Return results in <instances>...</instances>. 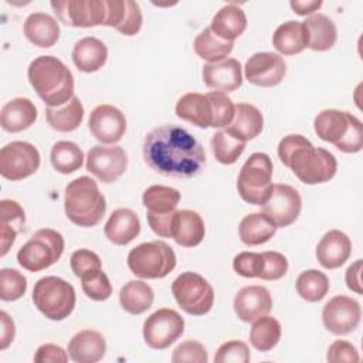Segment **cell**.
<instances>
[{
    "label": "cell",
    "instance_id": "6da1fadb",
    "mask_svg": "<svg viewBox=\"0 0 363 363\" xmlns=\"http://www.w3.org/2000/svg\"><path fill=\"white\" fill-rule=\"evenodd\" d=\"M143 157L152 170L177 179L194 177L206 166L201 143L189 130L173 123L157 126L146 135Z\"/></svg>",
    "mask_w": 363,
    "mask_h": 363
},
{
    "label": "cell",
    "instance_id": "7a4b0ae2",
    "mask_svg": "<svg viewBox=\"0 0 363 363\" xmlns=\"http://www.w3.org/2000/svg\"><path fill=\"white\" fill-rule=\"evenodd\" d=\"M281 162L305 184L329 182L337 170L336 157L323 147H315L302 135H288L278 145Z\"/></svg>",
    "mask_w": 363,
    "mask_h": 363
},
{
    "label": "cell",
    "instance_id": "3957f363",
    "mask_svg": "<svg viewBox=\"0 0 363 363\" xmlns=\"http://www.w3.org/2000/svg\"><path fill=\"white\" fill-rule=\"evenodd\" d=\"M27 77L37 95L48 106H61L74 96L72 72L57 57L34 58L28 65Z\"/></svg>",
    "mask_w": 363,
    "mask_h": 363
},
{
    "label": "cell",
    "instance_id": "277c9868",
    "mask_svg": "<svg viewBox=\"0 0 363 363\" xmlns=\"http://www.w3.org/2000/svg\"><path fill=\"white\" fill-rule=\"evenodd\" d=\"M64 208L71 223L79 227H94L105 216L106 201L96 182L88 176H81L67 184Z\"/></svg>",
    "mask_w": 363,
    "mask_h": 363
},
{
    "label": "cell",
    "instance_id": "5b68a950",
    "mask_svg": "<svg viewBox=\"0 0 363 363\" xmlns=\"http://www.w3.org/2000/svg\"><path fill=\"white\" fill-rule=\"evenodd\" d=\"M319 139L335 145L340 152L357 153L363 149V125L346 111L325 109L313 121Z\"/></svg>",
    "mask_w": 363,
    "mask_h": 363
},
{
    "label": "cell",
    "instance_id": "8992f818",
    "mask_svg": "<svg viewBox=\"0 0 363 363\" xmlns=\"http://www.w3.org/2000/svg\"><path fill=\"white\" fill-rule=\"evenodd\" d=\"M272 172V160L267 153H252L238 173L237 190L241 199L254 206L265 204L274 187Z\"/></svg>",
    "mask_w": 363,
    "mask_h": 363
},
{
    "label": "cell",
    "instance_id": "52a82bcc",
    "mask_svg": "<svg viewBox=\"0 0 363 363\" xmlns=\"http://www.w3.org/2000/svg\"><path fill=\"white\" fill-rule=\"evenodd\" d=\"M35 308L51 320L68 318L75 306L74 286L60 277H44L38 279L33 289Z\"/></svg>",
    "mask_w": 363,
    "mask_h": 363
},
{
    "label": "cell",
    "instance_id": "ba28073f",
    "mask_svg": "<svg viewBox=\"0 0 363 363\" xmlns=\"http://www.w3.org/2000/svg\"><path fill=\"white\" fill-rule=\"evenodd\" d=\"M128 267L142 279L164 278L176 267V254L164 241L143 242L129 251Z\"/></svg>",
    "mask_w": 363,
    "mask_h": 363
},
{
    "label": "cell",
    "instance_id": "9c48e42d",
    "mask_svg": "<svg viewBox=\"0 0 363 363\" xmlns=\"http://www.w3.org/2000/svg\"><path fill=\"white\" fill-rule=\"evenodd\" d=\"M64 252V238L52 228H41L23 244L17 252L18 264L30 271L38 272L55 264Z\"/></svg>",
    "mask_w": 363,
    "mask_h": 363
},
{
    "label": "cell",
    "instance_id": "30bf717a",
    "mask_svg": "<svg viewBox=\"0 0 363 363\" xmlns=\"http://www.w3.org/2000/svg\"><path fill=\"white\" fill-rule=\"evenodd\" d=\"M172 294L177 305L189 315L203 316L214 303V291L206 278L197 272H182L172 284Z\"/></svg>",
    "mask_w": 363,
    "mask_h": 363
},
{
    "label": "cell",
    "instance_id": "8fae6325",
    "mask_svg": "<svg viewBox=\"0 0 363 363\" xmlns=\"http://www.w3.org/2000/svg\"><path fill=\"white\" fill-rule=\"evenodd\" d=\"M50 4L65 26L84 28L108 26L109 0H60Z\"/></svg>",
    "mask_w": 363,
    "mask_h": 363
},
{
    "label": "cell",
    "instance_id": "7c38bea8",
    "mask_svg": "<svg viewBox=\"0 0 363 363\" xmlns=\"http://www.w3.org/2000/svg\"><path fill=\"white\" fill-rule=\"evenodd\" d=\"M40 160L34 145L23 140L10 142L0 150V174L11 182L23 180L37 172Z\"/></svg>",
    "mask_w": 363,
    "mask_h": 363
},
{
    "label": "cell",
    "instance_id": "4fadbf2b",
    "mask_svg": "<svg viewBox=\"0 0 363 363\" xmlns=\"http://www.w3.org/2000/svg\"><path fill=\"white\" fill-rule=\"evenodd\" d=\"M184 332V320L174 309L162 308L147 316L143 323V339L152 349L163 350Z\"/></svg>",
    "mask_w": 363,
    "mask_h": 363
},
{
    "label": "cell",
    "instance_id": "5bb4252c",
    "mask_svg": "<svg viewBox=\"0 0 363 363\" xmlns=\"http://www.w3.org/2000/svg\"><path fill=\"white\" fill-rule=\"evenodd\" d=\"M262 207V214L277 227L291 225L299 216L302 199L298 190L289 184H274L272 193Z\"/></svg>",
    "mask_w": 363,
    "mask_h": 363
},
{
    "label": "cell",
    "instance_id": "9a60e30c",
    "mask_svg": "<svg viewBox=\"0 0 363 363\" xmlns=\"http://www.w3.org/2000/svg\"><path fill=\"white\" fill-rule=\"evenodd\" d=\"M128 167V155L121 146H92L86 155V170L102 183L116 182Z\"/></svg>",
    "mask_w": 363,
    "mask_h": 363
},
{
    "label": "cell",
    "instance_id": "2e32d148",
    "mask_svg": "<svg viewBox=\"0 0 363 363\" xmlns=\"http://www.w3.org/2000/svg\"><path fill=\"white\" fill-rule=\"evenodd\" d=\"M362 318L360 303L346 295H336L322 311V320L325 328L333 335H347L353 332Z\"/></svg>",
    "mask_w": 363,
    "mask_h": 363
},
{
    "label": "cell",
    "instance_id": "e0dca14e",
    "mask_svg": "<svg viewBox=\"0 0 363 363\" xmlns=\"http://www.w3.org/2000/svg\"><path fill=\"white\" fill-rule=\"evenodd\" d=\"M245 78L248 82L257 86H275L278 85L286 72L284 58L275 52H255L248 58L244 67Z\"/></svg>",
    "mask_w": 363,
    "mask_h": 363
},
{
    "label": "cell",
    "instance_id": "ac0fdd59",
    "mask_svg": "<svg viewBox=\"0 0 363 363\" xmlns=\"http://www.w3.org/2000/svg\"><path fill=\"white\" fill-rule=\"evenodd\" d=\"M88 126L96 140L111 145L123 138L126 132V119L116 106L102 104L92 109Z\"/></svg>",
    "mask_w": 363,
    "mask_h": 363
},
{
    "label": "cell",
    "instance_id": "d6986e66",
    "mask_svg": "<svg viewBox=\"0 0 363 363\" xmlns=\"http://www.w3.org/2000/svg\"><path fill=\"white\" fill-rule=\"evenodd\" d=\"M272 309V296L265 286L250 285L241 288L234 298V312L242 322H254Z\"/></svg>",
    "mask_w": 363,
    "mask_h": 363
},
{
    "label": "cell",
    "instance_id": "ffe728a7",
    "mask_svg": "<svg viewBox=\"0 0 363 363\" xmlns=\"http://www.w3.org/2000/svg\"><path fill=\"white\" fill-rule=\"evenodd\" d=\"M204 84L217 92H233L242 84L241 64L234 58H225L218 62L204 64L203 71Z\"/></svg>",
    "mask_w": 363,
    "mask_h": 363
},
{
    "label": "cell",
    "instance_id": "44dd1931",
    "mask_svg": "<svg viewBox=\"0 0 363 363\" xmlns=\"http://www.w3.org/2000/svg\"><path fill=\"white\" fill-rule=\"evenodd\" d=\"M352 254V241L340 230L328 231L316 245V258L326 269L342 267Z\"/></svg>",
    "mask_w": 363,
    "mask_h": 363
},
{
    "label": "cell",
    "instance_id": "7402d4cb",
    "mask_svg": "<svg viewBox=\"0 0 363 363\" xmlns=\"http://www.w3.org/2000/svg\"><path fill=\"white\" fill-rule=\"evenodd\" d=\"M106 352L105 337L92 329L75 333L68 343V356L75 363L99 362Z\"/></svg>",
    "mask_w": 363,
    "mask_h": 363
},
{
    "label": "cell",
    "instance_id": "603a6c76",
    "mask_svg": "<svg viewBox=\"0 0 363 363\" xmlns=\"http://www.w3.org/2000/svg\"><path fill=\"white\" fill-rule=\"evenodd\" d=\"M264 126V116L261 111L245 102H240L235 105L234 118L228 126H225V132L233 138L247 142L257 138Z\"/></svg>",
    "mask_w": 363,
    "mask_h": 363
},
{
    "label": "cell",
    "instance_id": "cb8c5ba5",
    "mask_svg": "<svg viewBox=\"0 0 363 363\" xmlns=\"http://www.w3.org/2000/svg\"><path fill=\"white\" fill-rule=\"evenodd\" d=\"M104 233L111 242L116 245H126L140 233L139 217L130 208H116L108 218L104 227Z\"/></svg>",
    "mask_w": 363,
    "mask_h": 363
},
{
    "label": "cell",
    "instance_id": "d4e9b609",
    "mask_svg": "<svg viewBox=\"0 0 363 363\" xmlns=\"http://www.w3.org/2000/svg\"><path fill=\"white\" fill-rule=\"evenodd\" d=\"M206 234L201 216L193 210H177L172 223V238L182 247L199 245Z\"/></svg>",
    "mask_w": 363,
    "mask_h": 363
},
{
    "label": "cell",
    "instance_id": "484cf974",
    "mask_svg": "<svg viewBox=\"0 0 363 363\" xmlns=\"http://www.w3.org/2000/svg\"><path fill=\"white\" fill-rule=\"evenodd\" d=\"M176 115L199 128H211L213 108L210 98L199 92H189L179 98L176 104Z\"/></svg>",
    "mask_w": 363,
    "mask_h": 363
},
{
    "label": "cell",
    "instance_id": "4316f807",
    "mask_svg": "<svg viewBox=\"0 0 363 363\" xmlns=\"http://www.w3.org/2000/svg\"><path fill=\"white\" fill-rule=\"evenodd\" d=\"M37 119V108L28 98L10 99L0 112V123L6 132L17 133L30 128Z\"/></svg>",
    "mask_w": 363,
    "mask_h": 363
},
{
    "label": "cell",
    "instance_id": "83f0119b",
    "mask_svg": "<svg viewBox=\"0 0 363 363\" xmlns=\"http://www.w3.org/2000/svg\"><path fill=\"white\" fill-rule=\"evenodd\" d=\"M23 30L27 40L40 48H50L60 38V26L47 13H31L26 18Z\"/></svg>",
    "mask_w": 363,
    "mask_h": 363
},
{
    "label": "cell",
    "instance_id": "f1b7e54d",
    "mask_svg": "<svg viewBox=\"0 0 363 363\" xmlns=\"http://www.w3.org/2000/svg\"><path fill=\"white\" fill-rule=\"evenodd\" d=\"M210 28L218 38L234 41L247 28L245 13L234 3L225 4L214 14Z\"/></svg>",
    "mask_w": 363,
    "mask_h": 363
},
{
    "label": "cell",
    "instance_id": "f546056e",
    "mask_svg": "<svg viewBox=\"0 0 363 363\" xmlns=\"http://www.w3.org/2000/svg\"><path fill=\"white\" fill-rule=\"evenodd\" d=\"M108 58L106 45L96 37H84L72 48V61L82 72H95L104 67Z\"/></svg>",
    "mask_w": 363,
    "mask_h": 363
},
{
    "label": "cell",
    "instance_id": "4dcf8cb0",
    "mask_svg": "<svg viewBox=\"0 0 363 363\" xmlns=\"http://www.w3.org/2000/svg\"><path fill=\"white\" fill-rule=\"evenodd\" d=\"M142 201L146 207V217L170 216L177 208L180 191L169 186L153 184L143 191Z\"/></svg>",
    "mask_w": 363,
    "mask_h": 363
},
{
    "label": "cell",
    "instance_id": "1f68e13d",
    "mask_svg": "<svg viewBox=\"0 0 363 363\" xmlns=\"http://www.w3.org/2000/svg\"><path fill=\"white\" fill-rule=\"evenodd\" d=\"M26 221V213L23 207L10 199L0 201V241H1V257H4L10 247L14 244L17 233L21 230Z\"/></svg>",
    "mask_w": 363,
    "mask_h": 363
},
{
    "label": "cell",
    "instance_id": "d6a6232c",
    "mask_svg": "<svg viewBox=\"0 0 363 363\" xmlns=\"http://www.w3.org/2000/svg\"><path fill=\"white\" fill-rule=\"evenodd\" d=\"M275 50L282 55H295L308 47V34L302 21H285L272 35Z\"/></svg>",
    "mask_w": 363,
    "mask_h": 363
},
{
    "label": "cell",
    "instance_id": "836d02e7",
    "mask_svg": "<svg viewBox=\"0 0 363 363\" xmlns=\"http://www.w3.org/2000/svg\"><path fill=\"white\" fill-rule=\"evenodd\" d=\"M308 34V48L326 51L332 48L337 38V30L332 18L325 14H312L302 21Z\"/></svg>",
    "mask_w": 363,
    "mask_h": 363
},
{
    "label": "cell",
    "instance_id": "e575fe53",
    "mask_svg": "<svg viewBox=\"0 0 363 363\" xmlns=\"http://www.w3.org/2000/svg\"><path fill=\"white\" fill-rule=\"evenodd\" d=\"M45 118L48 125L58 132L75 130L84 119V106L78 96H72L61 106H47Z\"/></svg>",
    "mask_w": 363,
    "mask_h": 363
},
{
    "label": "cell",
    "instance_id": "d590c367",
    "mask_svg": "<svg viewBox=\"0 0 363 363\" xmlns=\"http://www.w3.org/2000/svg\"><path fill=\"white\" fill-rule=\"evenodd\" d=\"M155 299V294L150 285L143 281H129L119 291V302L123 311L130 315H140L146 312Z\"/></svg>",
    "mask_w": 363,
    "mask_h": 363
},
{
    "label": "cell",
    "instance_id": "8d00e7d4",
    "mask_svg": "<svg viewBox=\"0 0 363 363\" xmlns=\"http://www.w3.org/2000/svg\"><path fill=\"white\" fill-rule=\"evenodd\" d=\"M275 231L277 227L262 213L247 214L238 227L241 241L250 247L267 242L269 238H272Z\"/></svg>",
    "mask_w": 363,
    "mask_h": 363
},
{
    "label": "cell",
    "instance_id": "74e56055",
    "mask_svg": "<svg viewBox=\"0 0 363 363\" xmlns=\"http://www.w3.org/2000/svg\"><path fill=\"white\" fill-rule=\"evenodd\" d=\"M194 51L196 54L207 61V64L211 62H218L225 60L230 52L234 48V43L233 41H224L221 38H218L210 27L204 28L196 38H194Z\"/></svg>",
    "mask_w": 363,
    "mask_h": 363
},
{
    "label": "cell",
    "instance_id": "f35d334b",
    "mask_svg": "<svg viewBox=\"0 0 363 363\" xmlns=\"http://www.w3.org/2000/svg\"><path fill=\"white\" fill-rule=\"evenodd\" d=\"M52 167L62 174H69L81 169L84 163V152L69 140H60L52 145L50 153Z\"/></svg>",
    "mask_w": 363,
    "mask_h": 363
},
{
    "label": "cell",
    "instance_id": "ab89813d",
    "mask_svg": "<svg viewBox=\"0 0 363 363\" xmlns=\"http://www.w3.org/2000/svg\"><path fill=\"white\" fill-rule=\"evenodd\" d=\"M281 323L272 316H261L254 320L250 330V342L259 352L274 349L281 339Z\"/></svg>",
    "mask_w": 363,
    "mask_h": 363
},
{
    "label": "cell",
    "instance_id": "60d3db41",
    "mask_svg": "<svg viewBox=\"0 0 363 363\" xmlns=\"http://www.w3.org/2000/svg\"><path fill=\"white\" fill-rule=\"evenodd\" d=\"M328 277L318 269H306L299 274L295 282L298 295L308 302H318L325 298L329 291Z\"/></svg>",
    "mask_w": 363,
    "mask_h": 363
},
{
    "label": "cell",
    "instance_id": "b9f144b4",
    "mask_svg": "<svg viewBox=\"0 0 363 363\" xmlns=\"http://www.w3.org/2000/svg\"><path fill=\"white\" fill-rule=\"evenodd\" d=\"M211 149L217 162L223 164H233L242 155L245 142L233 138L225 130H217L211 138Z\"/></svg>",
    "mask_w": 363,
    "mask_h": 363
},
{
    "label": "cell",
    "instance_id": "7bdbcfd3",
    "mask_svg": "<svg viewBox=\"0 0 363 363\" xmlns=\"http://www.w3.org/2000/svg\"><path fill=\"white\" fill-rule=\"evenodd\" d=\"M27 291L26 277L13 268H3L0 271V299L1 301H17Z\"/></svg>",
    "mask_w": 363,
    "mask_h": 363
},
{
    "label": "cell",
    "instance_id": "ee69618b",
    "mask_svg": "<svg viewBox=\"0 0 363 363\" xmlns=\"http://www.w3.org/2000/svg\"><path fill=\"white\" fill-rule=\"evenodd\" d=\"M81 285L84 294L92 301H105L112 294L109 278L102 269H96L81 277Z\"/></svg>",
    "mask_w": 363,
    "mask_h": 363
},
{
    "label": "cell",
    "instance_id": "f6af8a7d",
    "mask_svg": "<svg viewBox=\"0 0 363 363\" xmlns=\"http://www.w3.org/2000/svg\"><path fill=\"white\" fill-rule=\"evenodd\" d=\"M207 96L210 98L211 108H213V121H211V128H225L230 125V122L234 118V111L235 105L223 92L211 91L207 92Z\"/></svg>",
    "mask_w": 363,
    "mask_h": 363
},
{
    "label": "cell",
    "instance_id": "bcb514c9",
    "mask_svg": "<svg viewBox=\"0 0 363 363\" xmlns=\"http://www.w3.org/2000/svg\"><path fill=\"white\" fill-rule=\"evenodd\" d=\"M234 271L244 278H261L264 269L262 252H240L233 259Z\"/></svg>",
    "mask_w": 363,
    "mask_h": 363
},
{
    "label": "cell",
    "instance_id": "7dc6e473",
    "mask_svg": "<svg viewBox=\"0 0 363 363\" xmlns=\"http://www.w3.org/2000/svg\"><path fill=\"white\" fill-rule=\"evenodd\" d=\"M250 349L244 342L240 340H230L223 343L216 356V363H248L250 362Z\"/></svg>",
    "mask_w": 363,
    "mask_h": 363
},
{
    "label": "cell",
    "instance_id": "c3c4849f",
    "mask_svg": "<svg viewBox=\"0 0 363 363\" xmlns=\"http://www.w3.org/2000/svg\"><path fill=\"white\" fill-rule=\"evenodd\" d=\"M208 356L206 347L196 342V340H184L182 342L172 354V362L173 363H183V362H190V363H207Z\"/></svg>",
    "mask_w": 363,
    "mask_h": 363
},
{
    "label": "cell",
    "instance_id": "681fc988",
    "mask_svg": "<svg viewBox=\"0 0 363 363\" xmlns=\"http://www.w3.org/2000/svg\"><path fill=\"white\" fill-rule=\"evenodd\" d=\"M71 269L75 277L81 278L85 274H89L92 271L101 269V258L91 250L81 248L72 252L69 258Z\"/></svg>",
    "mask_w": 363,
    "mask_h": 363
},
{
    "label": "cell",
    "instance_id": "f907efd6",
    "mask_svg": "<svg viewBox=\"0 0 363 363\" xmlns=\"http://www.w3.org/2000/svg\"><path fill=\"white\" fill-rule=\"evenodd\" d=\"M264 257V269L261 279L265 281H275L282 278L288 271V259L284 254L277 251H265L262 252Z\"/></svg>",
    "mask_w": 363,
    "mask_h": 363
},
{
    "label": "cell",
    "instance_id": "816d5d0a",
    "mask_svg": "<svg viewBox=\"0 0 363 363\" xmlns=\"http://www.w3.org/2000/svg\"><path fill=\"white\" fill-rule=\"evenodd\" d=\"M326 360L332 363L337 362H349V363H357L360 360L357 349L347 340H335L326 354Z\"/></svg>",
    "mask_w": 363,
    "mask_h": 363
},
{
    "label": "cell",
    "instance_id": "f5cc1de1",
    "mask_svg": "<svg viewBox=\"0 0 363 363\" xmlns=\"http://www.w3.org/2000/svg\"><path fill=\"white\" fill-rule=\"evenodd\" d=\"M142 11L140 7L136 1L128 0V6H126V13L122 21V26L119 27V33L125 34V35H136L140 31L142 27Z\"/></svg>",
    "mask_w": 363,
    "mask_h": 363
},
{
    "label": "cell",
    "instance_id": "db71d44e",
    "mask_svg": "<svg viewBox=\"0 0 363 363\" xmlns=\"http://www.w3.org/2000/svg\"><path fill=\"white\" fill-rule=\"evenodd\" d=\"M67 360H68L67 352L61 346H57L52 343L41 345L34 354L35 363H65Z\"/></svg>",
    "mask_w": 363,
    "mask_h": 363
},
{
    "label": "cell",
    "instance_id": "11a10c76",
    "mask_svg": "<svg viewBox=\"0 0 363 363\" xmlns=\"http://www.w3.org/2000/svg\"><path fill=\"white\" fill-rule=\"evenodd\" d=\"M0 320H1V335H0V349L4 350L9 347V345L13 342L16 335V326L13 319L7 315V312H0Z\"/></svg>",
    "mask_w": 363,
    "mask_h": 363
},
{
    "label": "cell",
    "instance_id": "9f6ffc18",
    "mask_svg": "<svg viewBox=\"0 0 363 363\" xmlns=\"http://www.w3.org/2000/svg\"><path fill=\"white\" fill-rule=\"evenodd\" d=\"M360 274H362V259H356L347 269H346V285L350 291L356 294H362V281H360Z\"/></svg>",
    "mask_w": 363,
    "mask_h": 363
},
{
    "label": "cell",
    "instance_id": "6f0895ef",
    "mask_svg": "<svg viewBox=\"0 0 363 363\" xmlns=\"http://www.w3.org/2000/svg\"><path fill=\"white\" fill-rule=\"evenodd\" d=\"M291 9L299 14V16H309L313 14L315 11H318L322 7V1L320 0H309V1H303V0H292L289 3Z\"/></svg>",
    "mask_w": 363,
    "mask_h": 363
}]
</instances>
